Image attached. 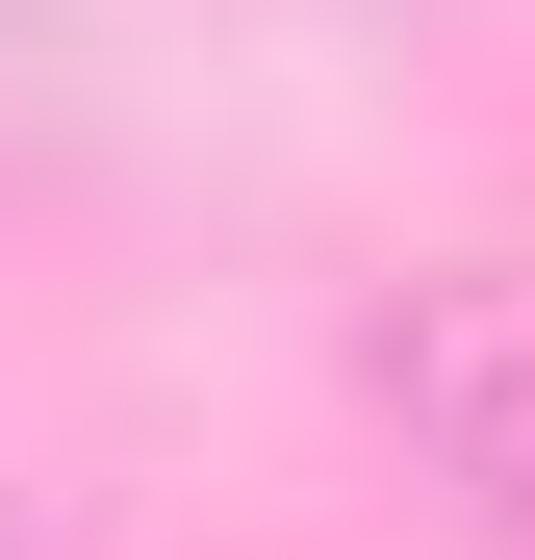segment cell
Instances as JSON below:
<instances>
[{
	"instance_id": "obj_1",
	"label": "cell",
	"mask_w": 535,
	"mask_h": 560,
	"mask_svg": "<svg viewBox=\"0 0 535 560\" xmlns=\"http://www.w3.org/2000/svg\"><path fill=\"white\" fill-rule=\"evenodd\" d=\"M357 383H383V433H408L485 535H535V280H510V255L408 280V306L357 331Z\"/></svg>"
}]
</instances>
